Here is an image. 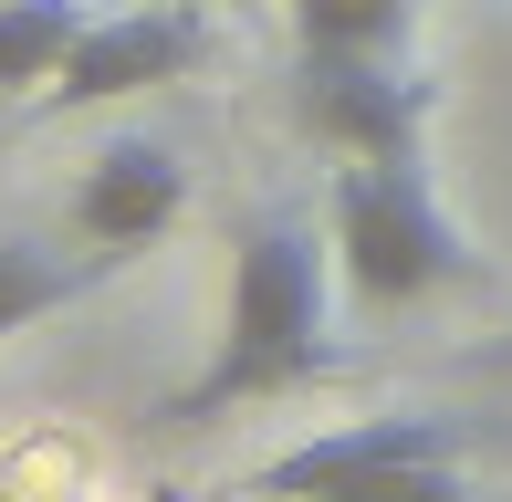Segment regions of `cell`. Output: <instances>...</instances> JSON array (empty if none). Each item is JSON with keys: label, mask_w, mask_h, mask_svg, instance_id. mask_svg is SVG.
I'll list each match as a JSON object with an SVG mask.
<instances>
[{"label": "cell", "mask_w": 512, "mask_h": 502, "mask_svg": "<svg viewBox=\"0 0 512 502\" xmlns=\"http://www.w3.org/2000/svg\"><path fill=\"white\" fill-rule=\"evenodd\" d=\"M335 293H345L335 283V241H324L304 210L241 220L220 335H209V356L147 408V429H157V440H199V429H220L230 408H262V398H293V387L335 377L345 367Z\"/></svg>", "instance_id": "cell-1"}, {"label": "cell", "mask_w": 512, "mask_h": 502, "mask_svg": "<svg viewBox=\"0 0 512 502\" xmlns=\"http://www.w3.org/2000/svg\"><path fill=\"white\" fill-rule=\"evenodd\" d=\"M324 241H335V283L356 314H408L429 293L471 283L481 251L450 220L429 178V147L398 157H335V189H324Z\"/></svg>", "instance_id": "cell-2"}, {"label": "cell", "mask_w": 512, "mask_h": 502, "mask_svg": "<svg viewBox=\"0 0 512 502\" xmlns=\"http://www.w3.org/2000/svg\"><path fill=\"white\" fill-rule=\"evenodd\" d=\"M460 440H471V429L439 419V408L345 419V429H314V440L272 450L241 482V502H471Z\"/></svg>", "instance_id": "cell-3"}, {"label": "cell", "mask_w": 512, "mask_h": 502, "mask_svg": "<svg viewBox=\"0 0 512 502\" xmlns=\"http://www.w3.org/2000/svg\"><path fill=\"white\" fill-rule=\"evenodd\" d=\"M283 105H293V136H314L324 157H398V147H429L439 84L408 53H314V42H293Z\"/></svg>", "instance_id": "cell-4"}, {"label": "cell", "mask_w": 512, "mask_h": 502, "mask_svg": "<svg viewBox=\"0 0 512 502\" xmlns=\"http://www.w3.org/2000/svg\"><path fill=\"white\" fill-rule=\"evenodd\" d=\"M199 63H209V21L189 0H136V11L84 21V42L63 53V74L42 95L63 116H84V105H126V95H157V84H189Z\"/></svg>", "instance_id": "cell-5"}, {"label": "cell", "mask_w": 512, "mask_h": 502, "mask_svg": "<svg viewBox=\"0 0 512 502\" xmlns=\"http://www.w3.org/2000/svg\"><path fill=\"white\" fill-rule=\"evenodd\" d=\"M178 210H189V168H178V147H157V136H115L95 147V168L74 178V199H63V231L115 251V262H136L147 241L178 231Z\"/></svg>", "instance_id": "cell-6"}, {"label": "cell", "mask_w": 512, "mask_h": 502, "mask_svg": "<svg viewBox=\"0 0 512 502\" xmlns=\"http://www.w3.org/2000/svg\"><path fill=\"white\" fill-rule=\"evenodd\" d=\"M115 272V251H95V241H0V346L11 335H32L42 314H63V304H84Z\"/></svg>", "instance_id": "cell-7"}, {"label": "cell", "mask_w": 512, "mask_h": 502, "mask_svg": "<svg viewBox=\"0 0 512 502\" xmlns=\"http://www.w3.org/2000/svg\"><path fill=\"white\" fill-rule=\"evenodd\" d=\"M84 0H0V95H42L63 53L84 42Z\"/></svg>", "instance_id": "cell-8"}, {"label": "cell", "mask_w": 512, "mask_h": 502, "mask_svg": "<svg viewBox=\"0 0 512 502\" xmlns=\"http://www.w3.org/2000/svg\"><path fill=\"white\" fill-rule=\"evenodd\" d=\"M283 11L293 42H314V53H408L429 0H283Z\"/></svg>", "instance_id": "cell-9"}, {"label": "cell", "mask_w": 512, "mask_h": 502, "mask_svg": "<svg viewBox=\"0 0 512 502\" xmlns=\"http://www.w3.org/2000/svg\"><path fill=\"white\" fill-rule=\"evenodd\" d=\"M471 367H481V377H492V387H512V325H502V335H492V346H481V356H471Z\"/></svg>", "instance_id": "cell-10"}, {"label": "cell", "mask_w": 512, "mask_h": 502, "mask_svg": "<svg viewBox=\"0 0 512 502\" xmlns=\"http://www.w3.org/2000/svg\"><path fill=\"white\" fill-rule=\"evenodd\" d=\"M230 11H262V0H230Z\"/></svg>", "instance_id": "cell-11"}]
</instances>
